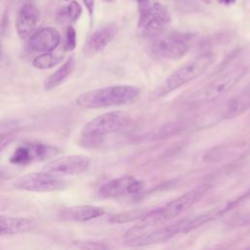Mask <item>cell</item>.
<instances>
[{
	"label": "cell",
	"instance_id": "obj_1",
	"mask_svg": "<svg viewBox=\"0 0 250 250\" xmlns=\"http://www.w3.org/2000/svg\"><path fill=\"white\" fill-rule=\"evenodd\" d=\"M221 215H223L221 208L218 207L208 212L183 218L170 225H161L160 227H155L130 236H125L124 244L130 247H140L164 242L176 235L188 233Z\"/></svg>",
	"mask_w": 250,
	"mask_h": 250
},
{
	"label": "cell",
	"instance_id": "obj_2",
	"mask_svg": "<svg viewBox=\"0 0 250 250\" xmlns=\"http://www.w3.org/2000/svg\"><path fill=\"white\" fill-rule=\"evenodd\" d=\"M209 189L210 187L207 184L198 186L173 199L167 204L152 211H148L141 220H139L137 225H135L126 232L125 236H130L141 231L164 225L165 223L178 218L187 210L195 205L196 202L200 201Z\"/></svg>",
	"mask_w": 250,
	"mask_h": 250
},
{
	"label": "cell",
	"instance_id": "obj_3",
	"mask_svg": "<svg viewBox=\"0 0 250 250\" xmlns=\"http://www.w3.org/2000/svg\"><path fill=\"white\" fill-rule=\"evenodd\" d=\"M133 123V117L126 111L104 112L88 121L82 128L79 144L85 147H97L113 133L124 131Z\"/></svg>",
	"mask_w": 250,
	"mask_h": 250
},
{
	"label": "cell",
	"instance_id": "obj_4",
	"mask_svg": "<svg viewBox=\"0 0 250 250\" xmlns=\"http://www.w3.org/2000/svg\"><path fill=\"white\" fill-rule=\"evenodd\" d=\"M140 95V89L133 85H111L82 93L76 99V104L83 108H101L122 105L135 101Z\"/></svg>",
	"mask_w": 250,
	"mask_h": 250
},
{
	"label": "cell",
	"instance_id": "obj_5",
	"mask_svg": "<svg viewBox=\"0 0 250 250\" xmlns=\"http://www.w3.org/2000/svg\"><path fill=\"white\" fill-rule=\"evenodd\" d=\"M214 59V54L205 52L187 62L174 70L157 86L153 96L155 98L164 97L176 89L196 79L212 65Z\"/></svg>",
	"mask_w": 250,
	"mask_h": 250
},
{
	"label": "cell",
	"instance_id": "obj_6",
	"mask_svg": "<svg viewBox=\"0 0 250 250\" xmlns=\"http://www.w3.org/2000/svg\"><path fill=\"white\" fill-rule=\"evenodd\" d=\"M194 35L182 31H164L150 39L151 54L163 60H178L184 57L191 48Z\"/></svg>",
	"mask_w": 250,
	"mask_h": 250
},
{
	"label": "cell",
	"instance_id": "obj_7",
	"mask_svg": "<svg viewBox=\"0 0 250 250\" xmlns=\"http://www.w3.org/2000/svg\"><path fill=\"white\" fill-rule=\"evenodd\" d=\"M247 68L237 65L214 78L207 85L194 94L193 100L197 103H212L229 92L245 75Z\"/></svg>",
	"mask_w": 250,
	"mask_h": 250
},
{
	"label": "cell",
	"instance_id": "obj_8",
	"mask_svg": "<svg viewBox=\"0 0 250 250\" xmlns=\"http://www.w3.org/2000/svg\"><path fill=\"white\" fill-rule=\"evenodd\" d=\"M14 187L17 189L34 191V192H51L63 189L66 187L65 180L60 176L42 171L23 175L16 180Z\"/></svg>",
	"mask_w": 250,
	"mask_h": 250
},
{
	"label": "cell",
	"instance_id": "obj_9",
	"mask_svg": "<svg viewBox=\"0 0 250 250\" xmlns=\"http://www.w3.org/2000/svg\"><path fill=\"white\" fill-rule=\"evenodd\" d=\"M169 23L170 15L166 8L159 3H154L146 14L139 19L138 26L141 35L150 40L166 31Z\"/></svg>",
	"mask_w": 250,
	"mask_h": 250
},
{
	"label": "cell",
	"instance_id": "obj_10",
	"mask_svg": "<svg viewBox=\"0 0 250 250\" xmlns=\"http://www.w3.org/2000/svg\"><path fill=\"white\" fill-rule=\"evenodd\" d=\"M59 153L55 146L41 143H23L19 146L10 157V162L15 165H28L35 161H43Z\"/></svg>",
	"mask_w": 250,
	"mask_h": 250
},
{
	"label": "cell",
	"instance_id": "obj_11",
	"mask_svg": "<svg viewBox=\"0 0 250 250\" xmlns=\"http://www.w3.org/2000/svg\"><path fill=\"white\" fill-rule=\"evenodd\" d=\"M144 184L133 176H122L104 183L99 188V195L103 198H122L133 196L142 191Z\"/></svg>",
	"mask_w": 250,
	"mask_h": 250
},
{
	"label": "cell",
	"instance_id": "obj_12",
	"mask_svg": "<svg viewBox=\"0 0 250 250\" xmlns=\"http://www.w3.org/2000/svg\"><path fill=\"white\" fill-rule=\"evenodd\" d=\"M90 166V159L84 155H65L45 164L42 171L57 176H73L84 173Z\"/></svg>",
	"mask_w": 250,
	"mask_h": 250
},
{
	"label": "cell",
	"instance_id": "obj_13",
	"mask_svg": "<svg viewBox=\"0 0 250 250\" xmlns=\"http://www.w3.org/2000/svg\"><path fill=\"white\" fill-rule=\"evenodd\" d=\"M117 26L113 23H107L95 30L83 47V55L87 58L93 57L104 50L115 37Z\"/></svg>",
	"mask_w": 250,
	"mask_h": 250
},
{
	"label": "cell",
	"instance_id": "obj_14",
	"mask_svg": "<svg viewBox=\"0 0 250 250\" xmlns=\"http://www.w3.org/2000/svg\"><path fill=\"white\" fill-rule=\"evenodd\" d=\"M61 42L60 32L53 26L42 27L35 30L28 38L29 47L40 53L53 52Z\"/></svg>",
	"mask_w": 250,
	"mask_h": 250
},
{
	"label": "cell",
	"instance_id": "obj_15",
	"mask_svg": "<svg viewBox=\"0 0 250 250\" xmlns=\"http://www.w3.org/2000/svg\"><path fill=\"white\" fill-rule=\"evenodd\" d=\"M38 21L39 12L37 8L30 3L22 5L16 20V29L18 35L21 39H28L29 36L35 31Z\"/></svg>",
	"mask_w": 250,
	"mask_h": 250
},
{
	"label": "cell",
	"instance_id": "obj_16",
	"mask_svg": "<svg viewBox=\"0 0 250 250\" xmlns=\"http://www.w3.org/2000/svg\"><path fill=\"white\" fill-rule=\"evenodd\" d=\"M36 226L34 220L24 217L0 215V235H14L31 230Z\"/></svg>",
	"mask_w": 250,
	"mask_h": 250
},
{
	"label": "cell",
	"instance_id": "obj_17",
	"mask_svg": "<svg viewBox=\"0 0 250 250\" xmlns=\"http://www.w3.org/2000/svg\"><path fill=\"white\" fill-rule=\"evenodd\" d=\"M248 109H250V83L226 104L222 116L227 119L233 118Z\"/></svg>",
	"mask_w": 250,
	"mask_h": 250
},
{
	"label": "cell",
	"instance_id": "obj_18",
	"mask_svg": "<svg viewBox=\"0 0 250 250\" xmlns=\"http://www.w3.org/2000/svg\"><path fill=\"white\" fill-rule=\"evenodd\" d=\"M62 214V218L67 220L87 222L103 216L104 214V209L95 205H77L64 209Z\"/></svg>",
	"mask_w": 250,
	"mask_h": 250
},
{
	"label": "cell",
	"instance_id": "obj_19",
	"mask_svg": "<svg viewBox=\"0 0 250 250\" xmlns=\"http://www.w3.org/2000/svg\"><path fill=\"white\" fill-rule=\"evenodd\" d=\"M75 61L73 57L68 58L57 70L52 72L44 80L43 86L46 91H51L60 86L74 70Z\"/></svg>",
	"mask_w": 250,
	"mask_h": 250
},
{
	"label": "cell",
	"instance_id": "obj_20",
	"mask_svg": "<svg viewBox=\"0 0 250 250\" xmlns=\"http://www.w3.org/2000/svg\"><path fill=\"white\" fill-rule=\"evenodd\" d=\"M20 124L16 120H6L0 122V154L13 142Z\"/></svg>",
	"mask_w": 250,
	"mask_h": 250
},
{
	"label": "cell",
	"instance_id": "obj_21",
	"mask_svg": "<svg viewBox=\"0 0 250 250\" xmlns=\"http://www.w3.org/2000/svg\"><path fill=\"white\" fill-rule=\"evenodd\" d=\"M62 58V55L53 52L42 53L33 59L32 65L37 69H50L59 64Z\"/></svg>",
	"mask_w": 250,
	"mask_h": 250
},
{
	"label": "cell",
	"instance_id": "obj_22",
	"mask_svg": "<svg viewBox=\"0 0 250 250\" xmlns=\"http://www.w3.org/2000/svg\"><path fill=\"white\" fill-rule=\"evenodd\" d=\"M148 211L146 209H138V210H130L124 211L118 214H115L109 218V222L112 224H125L135 220H141Z\"/></svg>",
	"mask_w": 250,
	"mask_h": 250
},
{
	"label": "cell",
	"instance_id": "obj_23",
	"mask_svg": "<svg viewBox=\"0 0 250 250\" xmlns=\"http://www.w3.org/2000/svg\"><path fill=\"white\" fill-rule=\"evenodd\" d=\"M81 13H82V8L80 4L77 1L73 0V1H70L68 6L62 10V19L63 20L66 19L67 21L74 22L79 19V17L81 16Z\"/></svg>",
	"mask_w": 250,
	"mask_h": 250
},
{
	"label": "cell",
	"instance_id": "obj_24",
	"mask_svg": "<svg viewBox=\"0 0 250 250\" xmlns=\"http://www.w3.org/2000/svg\"><path fill=\"white\" fill-rule=\"evenodd\" d=\"M76 47V31L73 26H67L65 30L63 49L65 51H72Z\"/></svg>",
	"mask_w": 250,
	"mask_h": 250
},
{
	"label": "cell",
	"instance_id": "obj_25",
	"mask_svg": "<svg viewBox=\"0 0 250 250\" xmlns=\"http://www.w3.org/2000/svg\"><path fill=\"white\" fill-rule=\"evenodd\" d=\"M248 199H250V188H249L245 193H243V194H241L239 197H237L236 199H233V200H231V201L226 203L224 206H222L224 213H226V212H228V211L233 209L234 207H236V206H238L239 204H241V203L247 201Z\"/></svg>",
	"mask_w": 250,
	"mask_h": 250
},
{
	"label": "cell",
	"instance_id": "obj_26",
	"mask_svg": "<svg viewBox=\"0 0 250 250\" xmlns=\"http://www.w3.org/2000/svg\"><path fill=\"white\" fill-rule=\"evenodd\" d=\"M138 4V10H139V19L143 18L146 12L150 9V2L149 0H136Z\"/></svg>",
	"mask_w": 250,
	"mask_h": 250
},
{
	"label": "cell",
	"instance_id": "obj_27",
	"mask_svg": "<svg viewBox=\"0 0 250 250\" xmlns=\"http://www.w3.org/2000/svg\"><path fill=\"white\" fill-rule=\"evenodd\" d=\"M233 224L235 226H245L250 224V214L239 216L236 219H233Z\"/></svg>",
	"mask_w": 250,
	"mask_h": 250
},
{
	"label": "cell",
	"instance_id": "obj_28",
	"mask_svg": "<svg viewBox=\"0 0 250 250\" xmlns=\"http://www.w3.org/2000/svg\"><path fill=\"white\" fill-rule=\"evenodd\" d=\"M83 2L85 4L90 16H92L94 13V9H95V0H83Z\"/></svg>",
	"mask_w": 250,
	"mask_h": 250
},
{
	"label": "cell",
	"instance_id": "obj_29",
	"mask_svg": "<svg viewBox=\"0 0 250 250\" xmlns=\"http://www.w3.org/2000/svg\"><path fill=\"white\" fill-rule=\"evenodd\" d=\"M218 1L224 5H231L235 2V0H218Z\"/></svg>",
	"mask_w": 250,
	"mask_h": 250
},
{
	"label": "cell",
	"instance_id": "obj_30",
	"mask_svg": "<svg viewBox=\"0 0 250 250\" xmlns=\"http://www.w3.org/2000/svg\"><path fill=\"white\" fill-rule=\"evenodd\" d=\"M199 1H201V2H204V3H210L211 2V0H199Z\"/></svg>",
	"mask_w": 250,
	"mask_h": 250
},
{
	"label": "cell",
	"instance_id": "obj_31",
	"mask_svg": "<svg viewBox=\"0 0 250 250\" xmlns=\"http://www.w3.org/2000/svg\"><path fill=\"white\" fill-rule=\"evenodd\" d=\"M103 1H104V2H112L114 0H103Z\"/></svg>",
	"mask_w": 250,
	"mask_h": 250
},
{
	"label": "cell",
	"instance_id": "obj_32",
	"mask_svg": "<svg viewBox=\"0 0 250 250\" xmlns=\"http://www.w3.org/2000/svg\"><path fill=\"white\" fill-rule=\"evenodd\" d=\"M0 55H1V44H0Z\"/></svg>",
	"mask_w": 250,
	"mask_h": 250
},
{
	"label": "cell",
	"instance_id": "obj_33",
	"mask_svg": "<svg viewBox=\"0 0 250 250\" xmlns=\"http://www.w3.org/2000/svg\"><path fill=\"white\" fill-rule=\"evenodd\" d=\"M65 1H69V0H65Z\"/></svg>",
	"mask_w": 250,
	"mask_h": 250
}]
</instances>
